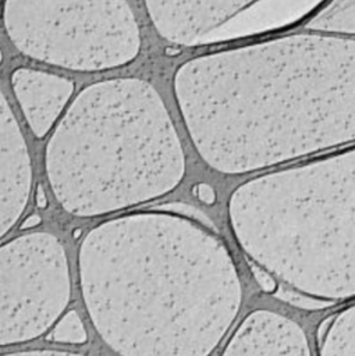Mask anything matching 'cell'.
I'll use <instances>...</instances> for the list:
<instances>
[{"label": "cell", "mask_w": 355, "mask_h": 356, "mask_svg": "<svg viewBox=\"0 0 355 356\" xmlns=\"http://www.w3.org/2000/svg\"><path fill=\"white\" fill-rule=\"evenodd\" d=\"M173 92L213 170L238 175L355 140V40L292 33L192 57Z\"/></svg>", "instance_id": "cell-1"}, {"label": "cell", "mask_w": 355, "mask_h": 356, "mask_svg": "<svg viewBox=\"0 0 355 356\" xmlns=\"http://www.w3.org/2000/svg\"><path fill=\"white\" fill-rule=\"evenodd\" d=\"M78 273L89 318L120 356H209L242 300L224 242L174 210L97 224L81 241Z\"/></svg>", "instance_id": "cell-2"}, {"label": "cell", "mask_w": 355, "mask_h": 356, "mask_svg": "<svg viewBox=\"0 0 355 356\" xmlns=\"http://www.w3.org/2000/svg\"><path fill=\"white\" fill-rule=\"evenodd\" d=\"M45 171L67 213L99 217L175 189L185 154L159 92L141 78H109L70 103L46 143Z\"/></svg>", "instance_id": "cell-3"}, {"label": "cell", "mask_w": 355, "mask_h": 356, "mask_svg": "<svg viewBox=\"0 0 355 356\" xmlns=\"http://www.w3.org/2000/svg\"><path fill=\"white\" fill-rule=\"evenodd\" d=\"M227 210L246 256L283 284L334 303L355 298V147L256 175Z\"/></svg>", "instance_id": "cell-4"}, {"label": "cell", "mask_w": 355, "mask_h": 356, "mask_svg": "<svg viewBox=\"0 0 355 356\" xmlns=\"http://www.w3.org/2000/svg\"><path fill=\"white\" fill-rule=\"evenodd\" d=\"M3 25L24 56L78 72L127 65L142 43L127 0H4Z\"/></svg>", "instance_id": "cell-5"}, {"label": "cell", "mask_w": 355, "mask_h": 356, "mask_svg": "<svg viewBox=\"0 0 355 356\" xmlns=\"http://www.w3.org/2000/svg\"><path fill=\"white\" fill-rule=\"evenodd\" d=\"M71 296L65 250L49 232H28L1 246V346L47 332Z\"/></svg>", "instance_id": "cell-6"}, {"label": "cell", "mask_w": 355, "mask_h": 356, "mask_svg": "<svg viewBox=\"0 0 355 356\" xmlns=\"http://www.w3.org/2000/svg\"><path fill=\"white\" fill-rule=\"evenodd\" d=\"M326 0H143L156 32L178 46L199 47L291 26Z\"/></svg>", "instance_id": "cell-7"}, {"label": "cell", "mask_w": 355, "mask_h": 356, "mask_svg": "<svg viewBox=\"0 0 355 356\" xmlns=\"http://www.w3.org/2000/svg\"><path fill=\"white\" fill-rule=\"evenodd\" d=\"M0 232L4 236L18 222L32 192L31 157L15 114L4 95L0 97Z\"/></svg>", "instance_id": "cell-8"}, {"label": "cell", "mask_w": 355, "mask_h": 356, "mask_svg": "<svg viewBox=\"0 0 355 356\" xmlns=\"http://www.w3.org/2000/svg\"><path fill=\"white\" fill-rule=\"evenodd\" d=\"M11 89L28 127L38 139H43L70 106L75 85L57 74L19 67L11 74Z\"/></svg>", "instance_id": "cell-9"}, {"label": "cell", "mask_w": 355, "mask_h": 356, "mask_svg": "<svg viewBox=\"0 0 355 356\" xmlns=\"http://www.w3.org/2000/svg\"><path fill=\"white\" fill-rule=\"evenodd\" d=\"M221 356H312L303 330L274 312L256 310L234 331Z\"/></svg>", "instance_id": "cell-10"}, {"label": "cell", "mask_w": 355, "mask_h": 356, "mask_svg": "<svg viewBox=\"0 0 355 356\" xmlns=\"http://www.w3.org/2000/svg\"><path fill=\"white\" fill-rule=\"evenodd\" d=\"M319 356H355V303L319 328Z\"/></svg>", "instance_id": "cell-11"}, {"label": "cell", "mask_w": 355, "mask_h": 356, "mask_svg": "<svg viewBox=\"0 0 355 356\" xmlns=\"http://www.w3.org/2000/svg\"><path fill=\"white\" fill-rule=\"evenodd\" d=\"M305 26L317 33L355 35V0L329 1Z\"/></svg>", "instance_id": "cell-12"}, {"label": "cell", "mask_w": 355, "mask_h": 356, "mask_svg": "<svg viewBox=\"0 0 355 356\" xmlns=\"http://www.w3.org/2000/svg\"><path fill=\"white\" fill-rule=\"evenodd\" d=\"M47 339L58 343H84L86 341V331L78 313L74 310L65 313L54 324Z\"/></svg>", "instance_id": "cell-13"}, {"label": "cell", "mask_w": 355, "mask_h": 356, "mask_svg": "<svg viewBox=\"0 0 355 356\" xmlns=\"http://www.w3.org/2000/svg\"><path fill=\"white\" fill-rule=\"evenodd\" d=\"M274 296L294 307L302 309V310H309V312H316V310H323L334 306L336 303L331 300H324L319 299L315 296H310L308 293L299 292L297 289H292L287 286L285 284H281L277 286V289L273 292Z\"/></svg>", "instance_id": "cell-14"}, {"label": "cell", "mask_w": 355, "mask_h": 356, "mask_svg": "<svg viewBox=\"0 0 355 356\" xmlns=\"http://www.w3.org/2000/svg\"><path fill=\"white\" fill-rule=\"evenodd\" d=\"M249 267H251V271L255 277V280L258 281V284L260 285V288L266 292H274L278 286L277 281L274 280L276 277L273 274H270L267 270H265L263 267H260L259 264L253 263L252 260L249 261Z\"/></svg>", "instance_id": "cell-15"}, {"label": "cell", "mask_w": 355, "mask_h": 356, "mask_svg": "<svg viewBox=\"0 0 355 356\" xmlns=\"http://www.w3.org/2000/svg\"><path fill=\"white\" fill-rule=\"evenodd\" d=\"M3 356H84L72 352H64V350H53V349H31V350H19V352H11L4 353Z\"/></svg>", "instance_id": "cell-16"}, {"label": "cell", "mask_w": 355, "mask_h": 356, "mask_svg": "<svg viewBox=\"0 0 355 356\" xmlns=\"http://www.w3.org/2000/svg\"><path fill=\"white\" fill-rule=\"evenodd\" d=\"M194 192L195 195L198 196V199L206 204H213L214 200H216V192L214 189L207 185V184H198L195 185L194 188Z\"/></svg>", "instance_id": "cell-17"}, {"label": "cell", "mask_w": 355, "mask_h": 356, "mask_svg": "<svg viewBox=\"0 0 355 356\" xmlns=\"http://www.w3.org/2000/svg\"><path fill=\"white\" fill-rule=\"evenodd\" d=\"M40 222V217L38 214H32L29 217L25 218V221L21 224V229H28V228H33Z\"/></svg>", "instance_id": "cell-18"}, {"label": "cell", "mask_w": 355, "mask_h": 356, "mask_svg": "<svg viewBox=\"0 0 355 356\" xmlns=\"http://www.w3.org/2000/svg\"><path fill=\"white\" fill-rule=\"evenodd\" d=\"M35 200H36V204L38 207L40 209H45L47 206V199H46V195L43 192V189L40 186H38L36 189V193H35Z\"/></svg>", "instance_id": "cell-19"}]
</instances>
